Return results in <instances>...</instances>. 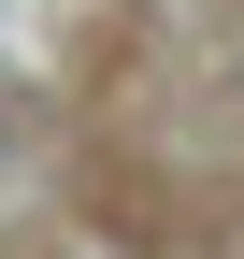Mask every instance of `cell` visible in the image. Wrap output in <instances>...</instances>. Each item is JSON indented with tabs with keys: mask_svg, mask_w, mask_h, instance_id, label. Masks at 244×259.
<instances>
[{
	"mask_svg": "<svg viewBox=\"0 0 244 259\" xmlns=\"http://www.w3.org/2000/svg\"><path fill=\"white\" fill-rule=\"evenodd\" d=\"M0 144H15V115H0Z\"/></svg>",
	"mask_w": 244,
	"mask_h": 259,
	"instance_id": "obj_1",
	"label": "cell"
}]
</instances>
